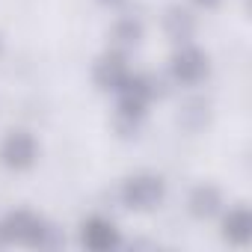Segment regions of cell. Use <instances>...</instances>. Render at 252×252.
<instances>
[{
  "label": "cell",
  "instance_id": "6da1fadb",
  "mask_svg": "<svg viewBox=\"0 0 252 252\" xmlns=\"http://www.w3.org/2000/svg\"><path fill=\"white\" fill-rule=\"evenodd\" d=\"M0 231H3L6 243H21V246H33V249H57L65 243V237L60 234V228H54L51 222H45L39 214L18 208L9 211L0 222Z\"/></svg>",
  "mask_w": 252,
  "mask_h": 252
},
{
  "label": "cell",
  "instance_id": "7a4b0ae2",
  "mask_svg": "<svg viewBox=\"0 0 252 252\" xmlns=\"http://www.w3.org/2000/svg\"><path fill=\"white\" fill-rule=\"evenodd\" d=\"M166 196V184L160 175H152V172H140V175H131L125 178L122 187H119V199L125 208H134V211H152L163 202Z\"/></svg>",
  "mask_w": 252,
  "mask_h": 252
},
{
  "label": "cell",
  "instance_id": "3957f363",
  "mask_svg": "<svg viewBox=\"0 0 252 252\" xmlns=\"http://www.w3.org/2000/svg\"><path fill=\"white\" fill-rule=\"evenodd\" d=\"M0 160L15 172H24L39 160V143L30 131H9L0 143Z\"/></svg>",
  "mask_w": 252,
  "mask_h": 252
},
{
  "label": "cell",
  "instance_id": "277c9868",
  "mask_svg": "<svg viewBox=\"0 0 252 252\" xmlns=\"http://www.w3.org/2000/svg\"><path fill=\"white\" fill-rule=\"evenodd\" d=\"M169 71H172V77H175L178 83L196 86V83H202L205 74H208V57H205L199 48H193V45L187 42V45H181V48L172 54Z\"/></svg>",
  "mask_w": 252,
  "mask_h": 252
},
{
  "label": "cell",
  "instance_id": "5b68a950",
  "mask_svg": "<svg viewBox=\"0 0 252 252\" xmlns=\"http://www.w3.org/2000/svg\"><path fill=\"white\" fill-rule=\"evenodd\" d=\"M80 243H83L86 249H92V252H110V249H116V246L122 243V237H119V228H116L110 220H104V217H89V220H83V225H80Z\"/></svg>",
  "mask_w": 252,
  "mask_h": 252
},
{
  "label": "cell",
  "instance_id": "8992f818",
  "mask_svg": "<svg viewBox=\"0 0 252 252\" xmlns=\"http://www.w3.org/2000/svg\"><path fill=\"white\" fill-rule=\"evenodd\" d=\"M128 74H131L128 60H125V54H119V51H110V54L98 57V63L92 68V80L98 83V89H107V92H116Z\"/></svg>",
  "mask_w": 252,
  "mask_h": 252
},
{
  "label": "cell",
  "instance_id": "52a82bcc",
  "mask_svg": "<svg viewBox=\"0 0 252 252\" xmlns=\"http://www.w3.org/2000/svg\"><path fill=\"white\" fill-rule=\"evenodd\" d=\"M187 208L196 220H211L222 211V193L214 187V184H199L190 190V199H187Z\"/></svg>",
  "mask_w": 252,
  "mask_h": 252
},
{
  "label": "cell",
  "instance_id": "ba28073f",
  "mask_svg": "<svg viewBox=\"0 0 252 252\" xmlns=\"http://www.w3.org/2000/svg\"><path fill=\"white\" fill-rule=\"evenodd\" d=\"M222 237L234 246H243L249 243L252 237V214L246 205H234L225 217H222Z\"/></svg>",
  "mask_w": 252,
  "mask_h": 252
},
{
  "label": "cell",
  "instance_id": "9c48e42d",
  "mask_svg": "<svg viewBox=\"0 0 252 252\" xmlns=\"http://www.w3.org/2000/svg\"><path fill=\"white\" fill-rule=\"evenodd\" d=\"M163 30H166L169 39L187 45V42L193 39V33H196V18H193V12L184 9V6H169L166 15H163Z\"/></svg>",
  "mask_w": 252,
  "mask_h": 252
},
{
  "label": "cell",
  "instance_id": "30bf717a",
  "mask_svg": "<svg viewBox=\"0 0 252 252\" xmlns=\"http://www.w3.org/2000/svg\"><path fill=\"white\" fill-rule=\"evenodd\" d=\"M140 39H143V21H140V18L122 15V18L113 24V42H116L119 48H134Z\"/></svg>",
  "mask_w": 252,
  "mask_h": 252
},
{
  "label": "cell",
  "instance_id": "8fae6325",
  "mask_svg": "<svg viewBox=\"0 0 252 252\" xmlns=\"http://www.w3.org/2000/svg\"><path fill=\"white\" fill-rule=\"evenodd\" d=\"M178 122L184 125V128H190V131L202 128V125L208 122V101H205V98H190V101H184V107H181V113H178Z\"/></svg>",
  "mask_w": 252,
  "mask_h": 252
},
{
  "label": "cell",
  "instance_id": "7c38bea8",
  "mask_svg": "<svg viewBox=\"0 0 252 252\" xmlns=\"http://www.w3.org/2000/svg\"><path fill=\"white\" fill-rule=\"evenodd\" d=\"M196 3H199V6H205V9H211V6H217V3H220V0H196Z\"/></svg>",
  "mask_w": 252,
  "mask_h": 252
},
{
  "label": "cell",
  "instance_id": "4fadbf2b",
  "mask_svg": "<svg viewBox=\"0 0 252 252\" xmlns=\"http://www.w3.org/2000/svg\"><path fill=\"white\" fill-rule=\"evenodd\" d=\"M98 3H104V6H116V3H122V0H98Z\"/></svg>",
  "mask_w": 252,
  "mask_h": 252
},
{
  "label": "cell",
  "instance_id": "5bb4252c",
  "mask_svg": "<svg viewBox=\"0 0 252 252\" xmlns=\"http://www.w3.org/2000/svg\"><path fill=\"white\" fill-rule=\"evenodd\" d=\"M3 246H9V243H6V237H3V231H0V249H3Z\"/></svg>",
  "mask_w": 252,
  "mask_h": 252
},
{
  "label": "cell",
  "instance_id": "9a60e30c",
  "mask_svg": "<svg viewBox=\"0 0 252 252\" xmlns=\"http://www.w3.org/2000/svg\"><path fill=\"white\" fill-rule=\"evenodd\" d=\"M0 51H3V39H0Z\"/></svg>",
  "mask_w": 252,
  "mask_h": 252
}]
</instances>
